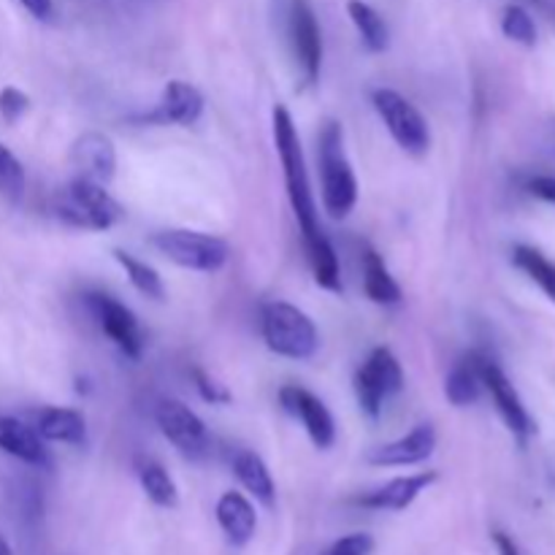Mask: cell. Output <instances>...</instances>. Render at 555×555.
Returning <instances> with one entry per match:
<instances>
[{
	"label": "cell",
	"mask_w": 555,
	"mask_h": 555,
	"mask_svg": "<svg viewBox=\"0 0 555 555\" xmlns=\"http://www.w3.org/2000/svg\"><path fill=\"white\" fill-rule=\"evenodd\" d=\"M122 206L108 195V190L90 179L76 177L54 201V217L76 231H108L122 220Z\"/></svg>",
	"instance_id": "obj_3"
},
{
	"label": "cell",
	"mask_w": 555,
	"mask_h": 555,
	"mask_svg": "<svg viewBox=\"0 0 555 555\" xmlns=\"http://www.w3.org/2000/svg\"><path fill=\"white\" fill-rule=\"evenodd\" d=\"M114 260L122 266L125 276H128L130 285H133L141 296L152 298V301H163V298H166V285H163V276L157 274V269H152L144 260L133 258L130 253H122V249H114Z\"/></svg>",
	"instance_id": "obj_26"
},
{
	"label": "cell",
	"mask_w": 555,
	"mask_h": 555,
	"mask_svg": "<svg viewBox=\"0 0 555 555\" xmlns=\"http://www.w3.org/2000/svg\"><path fill=\"white\" fill-rule=\"evenodd\" d=\"M372 103L401 150L417 157L426 155L428 146H431V130H428L426 117L417 112L415 103H410L401 92L388 90V87L374 90Z\"/></svg>",
	"instance_id": "obj_6"
},
{
	"label": "cell",
	"mask_w": 555,
	"mask_h": 555,
	"mask_svg": "<svg viewBox=\"0 0 555 555\" xmlns=\"http://www.w3.org/2000/svg\"><path fill=\"white\" fill-rule=\"evenodd\" d=\"M85 301L103 334L114 341V347L125 358L139 361L141 352H144V331H141L139 318L108 293H87Z\"/></svg>",
	"instance_id": "obj_10"
},
{
	"label": "cell",
	"mask_w": 555,
	"mask_h": 555,
	"mask_svg": "<svg viewBox=\"0 0 555 555\" xmlns=\"http://www.w3.org/2000/svg\"><path fill=\"white\" fill-rule=\"evenodd\" d=\"M513 263L555 304V263L547 255H542L537 247H529V244H518L513 249Z\"/></svg>",
	"instance_id": "obj_25"
},
{
	"label": "cell",
	"mask_w": 555,
	"mask_h": 555,
	"mask_svg": "<svg viewBox=\"0 0 555 555\" xmlns=\"http://www.w3.org/2000/svg\"><path fill=\"white\" fill-rule=\"evenodd\" d=\"M529 3H540V0H529Z\"/></svg>",
	"instance_id": "obj_37"
},
{
	"label": "cell",
	"mask_w": 555,
	"mask_h": 555,
	"mask_svg": "<svg viewBox=\"0 0 555 555\" xmlns=\"http://www.w3.org/2000/svg\"><path fill=\"white\" fill-rule=\"evenodd\" d=\"M526 188H529V193L537 195L540 201L555 204V177H531Z\"/></svg>",
	"instance_id": "obj_33"
},
{
	"label": "cell",
	"mask_w": 555,
	"mask_h": 555,
	"mask_svg": "<svg viewBox=\"0 0 555 555\" xmlns=\"http://www.w3.org/2000/svg\"><path fill=\"white\" fill-rule=\"evenodd\" d=\"M287 38H291V52L304 85H314L320 79V65H323V33H320L318 16H314L309 0H291Z\"/></svg>",
	"instance_id": "obj_8"
},
{
	"label": "cell",
	"mask_w": 555,
	"mask_h": 555,
	"mask_svg": "<svg viewBox=\"0 0 555 555\" xmlns=\"http://www.w3.org/2000/svg\"><path fill=\"white\" fill-rule=\"evenodd\" d=\"M404 388V372L401 363L388 347H377L356 372V396L361 410L369 417L383 415V406Z\"/></svg>",
	"instance_id": "obj_7"
},
{
	"label": "cell",
	"mask_w": 555,
	"mask_h": 555,
	"mask_svg": "<svg viewBox=\"0 0 555 555\" xmlns=\"http://www.w3.org/2000/svg\"><path fill=\"white\" fill-rule=\"evenodd\" d=\"M437 450V428L431 423H417L406 437L369 453L372 466H415L428 461Z\"/></svg>",
	"instance_id": "obj_15"
},
{
	"label": "cell",
	"mask_w": 555,
	"mask_h": 555,
	"mask_svg": "<svg viewBox=\"0 0 555 555\" xmlns=\"http://www.w3.org/2000/svg\"><path fill=\"white\" fill-rule=\"evenodd\" d=\"M204 114V95L195 90L188 81H168L166 90H163L160 101L155 103V108L146 114H141V122L146 125H195Z\"/></svg>",
	"instance_id": "obj_14"
},
{
	"label": "cell",
	"mask_w": 555,
	"mask_h": 555,
	"mask_svg": "<svg viewBox=\"0 0 555 555\" xmlns=\"http://www.w3.org/2000/svg\"><path fill=\"white\" fill-rule=\"evenodd\" d=\"M193 383H195V390H198V396L206 401V404L217 406L231 401V393H228L225 385L217 383V379L211 377V374H206L204 369H193Z\"/></svg>",
	"instance_id": "obj_31"
},
{
	"label": "cell",
	"mask_w": 555,
	"mask_h": 555,
	"mask_svg": "<svg viewBox=\"0 0 555 555\" xmlns=\"http://www.w3.org/2000/svg\"><path fill=\"white\" fill-rule=\"evenodd\" d=\"M0 555H11V547H9V542H5L3 537H0Z\"/></svg>",
	"instance_id": "obj_36"
},
{
	"label": "cell",
	"mask_w": 555,
	"mask_h": 555,
	"mask_svg": "<svg viewBox=\"0 0 555 555\" xmlns=\"http://www.w3.org/2000/svg\"><path fill=\"white\" fill-rule=\"evenodd\" d=\"M0 450L30 466H49V450L41 434L16 417H0Z\"/></svg>",
	"instance_id": "obj_18"
},
{
	"label": "cell",
	"mask_w": 555,
	"mask_h": 555,
	"mask_svg": "<svg viewBox=\"0 0 555 555\" xmlns=\"http://www.w3.org/2000/svg\"><path fill=\"white\" fill-rule=\"evenodd\" d=\"M152 247L168 258L171 263L190 271H204L215 274L231 258V247L225 238L211 236V233L188 231V228H171V231H157L152 236Z\"/></svg>",
	"instance_id": "obj_5"
},
{
	"label": "cell",
	"mask_w": 555,
	"mask_h": 555,
	"mask_svg": "<svg viewBox=\"0 0 555 555\" xmlns=\"http://www.w3.org/2000/svg\"><path fill=\"white\" fill-rule=\"evenodd\" d=\"M372 551H374L372 534L358 531V534H347L341 537V540H336L323 555H372Z\"/></svg>",
	"instance_id": "obj_32"
},
{
	"label": "cell",
	"mask_w": 555,
	"mask_h": 555,
	"mask_svg": "<svg viewBox=\"0 0 555 555\" xmlns=\"http://www.w3.org/2000/svg\"><path fill=\"white\" fill-rule=\"evenodd\" d=\"M493 545H496V553L499 555H520L518 545H515V542L509 540V537L504 534V531H496V534H493Z\"/></svg>",
	"instance_id": "obj_35"
},
{
	"label": "cell",
	"mask_w": 555,
	"mask_h": 555,
	"mask_svg": "<svg viewBox=\"0 0 555 555\" xmlns=\"http://www.w3.org/2000/svg\"><path fill=\"white\" fill-rule=\"evenodd\" d=\"M263 339L271 352L291 361H309L320 347L312 318L293 304L282 301L263 309Z\"/></svg>",
	"instance_id": "obj_4"
},
{
	"label": "cell",
	"mask_w": 555,
	"mask_h": 555,
	"mask_svg": "<svg viewBox=\"0 0 555 555\" xmlns=\"http://www.w3.org/2000/svg\"><path fill=\"white\" fill-rule=\"evenodd\" d=\"M304 244H307V258L309 266H312L314 282H318L320 287H325V291L341 293V271L334 244L325 238V233H320V236L309 238V242Z\"/></svg>",
	"instance_id": "obj_23"
},
{
	"label": "cell",
	"mask_w": 555,
	"mask_h": 555,
	"mask_svg": "<svg viewBox=\"0 0 555 555\" xmlns=\"http://www.w3.org/2000/svg\"><path fill=\"white\" fill-rule=\"evenodd\" d=\"M271 122H274V144L280 152L282 173H285V190L287 201L293 206V215H296L298 228L304 233V242L320 236V222H318V204H314L312 184H309L307 173V160H304L301 139H298L296 122H293L291 112L285 106H276L271 114Z\"/></svg>",
	"instance_id": "obj_1"
},
{
	"label": "cell",
	"mask_w": 555,
	"mask_h": 555,
	"mask_svg": "<svg viewBox=\"0 0 555 555\" xmlns=\"http://www.w3.org/2000/svg\"><path fill=\"white\" fill-rule=\"evenodd\" d=\"M480 377H482V388L491 393L502 421L507 423V428L520 439V442H526V439L534 434V421H531L529 410H526L524 401H520L515 385L509 383V377L502 372V366L493 363L491 358L486 356H480Z\"/></svg>",
	"instance_id": "obj_11"
},
{
	"label": "cell",
	"mask_w": 555,
	"mask_h": 555,
	"mask_svg": "<svg viewBox=\"0 0 555 555\" xmlns=\"http://www.w3.org/2000/svg\"><path fill=\"white\" fill-rule=\"evenodd\" d=\"M27 108H30V98H27L25 92L16 90V87H3V90H0V117H3L5 122H20V119L25 117Z\"/></svg>",
	"instance_id": "obj_30"
},
{
	"label": "cell",
	"mask_w": 555,
	"mask_h": 555,
	"mask_svg": "<svg viewBox=\"0 0 555 555\" xmlns=\"http://www.w3.org/2000/svg\"><path fill=\"white\" fill-rule=\"evenodd\" d=\"M70 166L76 168L79 179H90V182L106 188L117 173V150L108 135L87 130L70 146Z\"/></svg>",
	"instance_id": "obj_13"
},
{
	"label": "cell",
	"mask_w": 555,
	"mask_h": 555,
	"mask_svg": "<svg viewBox=\"0 0 555 555\" xmlns=\"http://www.w3.org/2000/svg\"><path fill=\"white\" fill-rule=\"evenodd\" d=\"M280 404L287 415L301 421L304 431L309 434L312 444L318 450H328L336 442V423L331 417L328 406L312 393V390L301 388V385H285L280 390Z\"/></svg>",
	"instance_id": "obj_12"
},
{
	"label": "cell",
	"mask_w": 555,
	"mask_h": 555,
	"mask_svg": "<svg viewBox=\"0 0 555 555\" xmlns=\"http://www.w3.org/2000/svg\"><path fill=\"white\" fill-rule=\"evenodd\" d=\"M217 524H220L222 534L228 537L231 545L244 547L255 537L258 515H255L253 502H249L244 493L228 491L222 493L220 502H217Z\"/></svg>",
	"instance_id": "obj_17"
},
{
	"label": "cell",
	"mask_w": 555,
	"mask_h": 555,
	"mask_svg": "<svg viewBox=\"0 0 555 555\" xmlns=\"http://www.w3.org/2000/svg\"><path fill=\"white\" fill-rule=\"evenodd\" d=\"M363 293L379 307H396L401 301L399 282L390 276L383 255L372 247L363 249Z\"/></svg>",
	"instance_id": "obj_21"
},
{
	"label": "cell",
	"mask_w": 555,
	"mask_h": 555,
	"mask_svg": "<svg viewBox=\"0 0 555 555\" xmlns=\"http://www.w3.org/2000/svg\"><path fill=\"white\" fill-rule=\"evenodd\" d=\"M347 14H350L352 25L358 27V33H361L369 52H385V49H388L390 43L388 22L383 20V14H379L374 5L363 3V0H350V3H347Z\"/></svg>",
	"instance_id": "obj_24"
},
{
	"label": "cell",
	"mask_w": 555,
	"mask_h": 555,
	"mask_svg": "<svg viewBox=\"0 0 555 555\" xmlns=\"http://www.w3.org/2000/svg\"><path fill=\"white\" fill-rule=\"evenodd\" d=\"M25 168L16 160L14 152L5 144H0V195L9 201H20L25 193Z\"/></svg>",
	"instance_id": "obj_28"
},
{
	"label": "cell",
	"mask_w": 555,
	"mask_h": 555,
	"mask_svg": "<svg viewBox=\"0 0 555 555\" xmlns=\"http://www.w3.org/2000/svg\"><path fill=\"white\" fill-rule=\"evenodd\" d=\"M139 482L141 491L146 493V499H150L152 504H157V507H177L179 504L177 482L171 480V475H168L157 461H144V464H139Z\"/></svg>",
	"instance_id": "obj_27"
},
{
	"label": "cell",
	"mask_w": 555,
	"mask_h": 555,
	"mask_svg": "<svg viewBox=\"0 0 555 555\" xmlns=\"http://www.w3.org/2000/svg\"><path fill=\"white\" fill-rule=\"evenodd\" d=\"M502 30L509 41L520 47H534L537 43V25L524 5H509L502 16Z\"/></svg>",
	"instance_id": "obj_29"
},
{
	"label": "cell",
	"mask_w": 555,
	"mask_h": 555,
	"mask_svg": "<svg viewBox=\"0 0 555 555\" xmlns=\"http://www.w3.org/2000/svg\"><path fill=\"white\" fill-rule=\"evenodd\" d=\"M36 431L41 434L43 442L85 444L87 421L81 412L68 410V406H47V410L38 415Z\"/></svg>",
	"instance_id": "obj_19"
},
{
	"label": "cell",
	"mask_w": 555,
	"mask_h": 555,
	"mask_svg": "<svg viewBox=\"0 0 555 555\" xmlns=\"http://www.w3.org/2000/svg\"><path fill=\"white\" fill-rule=\"evenodd\" d=\"M320 179H323V206L334 220H345L358 204V179L345 152V135L339 122H325L318 141Z\"/></svg>",
	"instance_id": "obj_2"
},
{
	"label": "cell",
	"mask_w": 555,
	"mask_h": 555,
	"mask_svg": "<svg viewBox=\"0 0 555 555\" xmlns=\"http://www.w3.org/2000/svg\"><path fill=\"white\" fill-rule=\"evenodd\" d=\"M157 428H160L163 437L190 461H201L209 455L211 450V437L206 431L204 421L190 410L188 404L177 399H166L157 404L155 412Z\"/></svg>",
	"instance_id": "obj_9"
},
{
	"label": "cell",
	"mask_w": 555,
	"mask_h": 555,
	"mask_svg": "<svg viewBox=\"0 0 555 555\" xmlns=\"http://www.w3.org/2000/svg\"><path fill=\"white\" fill-rule=\"evenodd\" d=\"M20 3L25 5V9L30 11V14L36 16V20H41V22L52 20V14H54V3H52V0H20Z\"/></svg>",
	"instance_id": "obj_34"
},
{
	"label": "cell",
	"mask_w": 555,
	"mask_h": 555,
	"mask_svg": "<svg viewBox=\"0 0 555 555\" xmlns=\"http://www.w3.org/2000/svg\"><path fill=\"white\" fill-rule=\"evenodd\" d=\"M233 472H236L244 491L253 493L263 507H274L276 502L274 480H271L269 466L263 464V459H260L258 453H253V450H238V453L233 455Z\"/></svg>",
	"instance_id": "obj_20"
},
{
	"label": "cell",
	"mask_w": 555,
	"mask_h": 555,
	"mask_svg": "<svg viewBox=\"0 0 555 555\" xmlns=\"http://www.w3.org/2000/svg\"><path fill=\"white\" fill-rule=\"evenodd\" d=\"M437 480H439L437 472L396 477V480H390L388 486L363 493V496L358 499V504L366 509H390V513H401V509L412 507V502H415L426 488H431Z\"/></svg>",
	"instance_id": "obj_16"
},
{
	"label": "cell",
	"mask_w": 555,
	"mask_h": 555,
	"mask_svg": "<svg viewBox=\"0 0 555 555\" xmlns=\"http://www.w3.org/2000/svg\"><path fill=\"white\" fill-rule=\"evenodd\" d=\"M480 390H482L480 352H475V356L455 363L453 372L448 374V383H444V399H448L453 406H469L480 399Z\"/></svg>",
	"instance_id": "obj_22"
}]
</instances>
